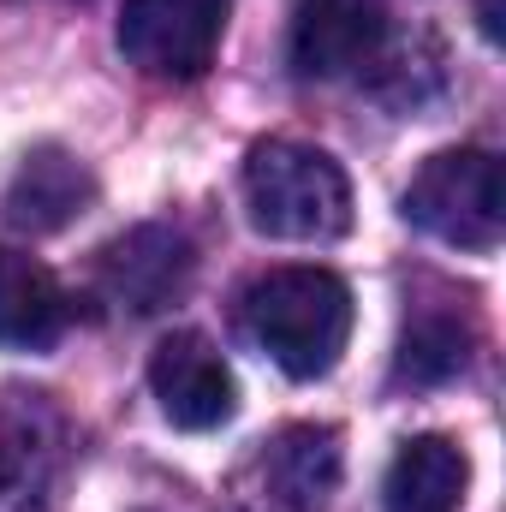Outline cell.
<instances>
[{
	"instance_id": "1",
	"label": "cell",
	"mask_w": 506,
	"mask_h": 512,
	"mask_svg": "<svg viewBox=\"0 0 506 512\" xmlns=\"http://www.w3.org/2000/svg\"><path fill=\"white\" fill-rule=\"evenodd\" d=\"M352 322H358V304L334 268L286 262L245 286V328L292 382L328 376L352 340Z\"/></svg>"
},
{
	"instance_id": "2",
	"label": "cell",
	"mask_w": 506,
	"mask_h": 512,
	"mask_svg": "<svg viewBox=\"0 0 506 512\" xmlns=\"http://www.w3.org/2000/svg\"><path fill=\"white\" fill-rule=\"evenodd\" d=\"M245 209L268 239L328 245L352 227V179L328 149L268 137L245 155Z\"/></svg>"
},
{
	"instance_id": "3",
	"label": "cell",
	"mask_w": 506,
	"mask_h": 512,
	"mask_svg": "<svg viewBox=\"0 0 506 512\" xmlns=\"http://www.w3.org/2000/svg\"><path fill=\"white\" fill-rule=\"evenodd\" d=\"M405 221L453 251L489 256L506 233L501 161L489 149H441L405 185Z\"/></svg>"
},
{
	"instance_id": "4",
	"label": "cell",
	"mask_w": 506,
	"mask_h": 512,
	"mask_svg": "<svg viewBox=\"0 0 506 512\" xmlns=\"http://www.w3.org/2000/svg\"><path fill=\"white\" fill-rule=\"evenodd\" d=\"M233 0H126L120 6V54L143 78L191 84L215 66Z\"/></svg>"
},
{
	"instance_id": "5",
	"label": "cell",
	"mask_w": 506,
	"mask_h": 512,
	"mask_svg": "<svg viewBox=\"0 0 506 512\" xmlns=\"http://www.w3.org/2000/svg\"><path fill=\"white\" fill-rule=\"evenodd\" d=\"M387 48V12L381 0H298L286 30V60L298 78H352L376 66Z\"/></svg>"
},
{
	"instance_id": "6",
	"label": "cell",
	"mask_w": 506,
	"mask_h": 512,
	"mask_svg": "<svg viewBox=\"0 0 506 512\" xmlns=\"http://www.w3.org/2000/svg\"><path fill=\"white\" fill-rule=\"evenodd\" d=\"M66 471V417L48 393H12L0 411V512H54Z\"/></svg>"
},
{
	"instance_id": "7",
	"label": "cell",
	"mask_w": 506,
	"mask_h": 512,
	"mask_svg": "<svg viewBox=\"0 0 506 512\" xmlns=\"http://www.w3.org/2000/svg\"><path fill=\"white\" fill-rule=\"evenodd\" d=\"M149 387H155L161 417H167L173 429H191V435L221 429V423L239 411V382H233L227 358H221L203 334H191V328H179V334H167V340L155 346V358H149Z\"/></svg>"
},
{
	"instance_id": "8",
	"label": "cell",
	"mask_w": 506,
	"mask_h": 512,
	"mask_svg": "<svg viewBox=\"0 0 506 512\" xmlns=\"http://www.w3.org/2000/svg\"><path fill=\"white\" fill-rule=\"evenodd\" d=\"M191 268H197V251L179 227L143 221L102 251V292L131 316H155L191 286Z\"/></svg>"
},
{
	"instance_id": "9",
	"label": "cell",
	"mask_w": 506,
	"mask_h": 512,
	"mask_svg": "<svg viewBox=\"0 0 506 512\" xmlns=\"http://www.w3.org/2000/svg\"><path fill=\"white\" fill-rule=\"evenodd\" d=\"M90 203H96L90 167H84L72 149H60V143H36V149L18 161V173H12L6 221H12L18 233H60V227H72Z\"/></svg>"
},
{
	"instance_id": "10",
	"label": "cell",
	"mask_w": 506,
	"mask_h": 512,
	"mask_svg": "<svg viewBox=\"0 0 506 512\" xmlns=\"http://www.w3.org/2000/svg\"><path fill=\"white\" fill-rule=\"evenodd\" d=\"M346 477V447L334 423H292L262 453V483L286 512H328Z\"/></svg>"
},
{
	"instance_id": "11",
	"label": "cell",
	"mask_w": 506,
	"mask_h": 512,
	"mask_svg": "<svg viewBox=\"0 0 506 512\" xmlns=\"http://www.w3.org/2000/svg\"><path fill=\"white\" fill-rule=\"evenodd\" d=\"M72 322L66 286L30 251L0 245V346L6 352H48Z\"/></svg>"
},
{
	"instance_id": "12",
	"label": "cell",
	"mask_w": 506,
	"mask_h": 512,
	"mask_svg": "<svg viewBox=\"0 0 506 512\" xmlns=\"http://www.w3.org/2000/svg\"><path fill=\"white\" fill-rule=\"evenodd\" d=\"M471 489V459L453 435H411L399 441L387 477H381V512H459Z\"/></svg>"
},
{
	"instance_id": "13",
	"label": "cell",
	"mask_w": 506,
	"mask_h": 512,
	"mask_svg": "<svg viewBox=\"0 0 506 512\" xmlns=\"http://www.w3.org/2000/svg\"><path fill=\"white\" fill-rule=\"evenodd\" d=\"M471 346H477V328L465 310H417L399 334V364H393V382L405 387H441L453 376H465L471 364Z\"/></svg>"
},
{
	"instance_id": "14",
	"label": "cell",
	"mask_w": 506,
	"mask_h": 512,
	"mask_svg": "<svg viewBox=\"0 0 506 512\" xmlns=\"http://www.w3.org/2000/svg\"><path fill=\"white\" fill-rule=\"evenodd\" d=\"M483 30L501 36V6H495V0H483Z\"/></svg>"
},
{
	"instance_id": "15",
	"label": "cell",
	"mask_w": 506,
	"mask_h": 512,
	"mask_svg": "<svg viewBox=\"0 0 506 512\" xmlns=\"http://www.w3.org/2000/svg\"><path fill=\"white\" fill-rule=\"evenodd\" d=\"M143 512H149V507H143Z\"/></svg>"
}]
</instances>
